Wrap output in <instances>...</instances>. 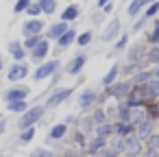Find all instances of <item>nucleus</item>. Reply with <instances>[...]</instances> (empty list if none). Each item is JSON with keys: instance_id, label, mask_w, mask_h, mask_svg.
<instances>
[{"instance_id": "obj_1", "label": "nucleus", "mask_w": 159, "mask_h": 157, "mask_svg": "<svg viewBox=\"0 0 159 157\" xmlns=\"http://www.w3.org/2000/svg\"><path fill=\"white\" fill-rule=\"evenodd\" d=\"M131 90H133V85H131L129 79H118L113 85L105 87L102 94H105L107 98H113L116 103H122V100H126V96L131 94Z\"/></svg>"}, {"instance_id": "obj_2", "label": "nucleus", "mask_w": 159, "mask_h": 157, "mask_svg": "<svg viewBox=\"0 0 159 157\" xmlns=\"http://www.w3.org/2000/svg\"><path fill=\"white\" fill-rule=\"evenodd\" d=\"M44 113H46V107L44 105H35V107H29L22 116H20V122H18V129L20 131H24V129H31V127H35L42 118H44Z\"/></svg>"}, {"instance_id": "obj_3", "label": "nucleus", "mask_w": 159, "mask_h": 157, "mask_svg": "<svg viewBox=\"0 0 159 157\" xmlns=\"http://www.w3.org/2000/svg\"><path fill=\"white\" fill-rule=\"evenodd\" d=\"M122 35V18L113 16L105 26H102V33H100V42L105 44H113L118 37Z\"/></svg>"}, {"instance_id": "obj_4", "label": "nucleus", "mask_w": 159, "mask_h": 157, "mask_svg": "<svg viewBox=\"0 0 159 157\" xmlns=\"http://www.w3.org/2000/svg\"><path fill=\"white\" fill-rule=\"evenodd\" d=\"M98 96H100V92H98V90H92V87L81 90V92H79V96H76V105H79V109L89 113L94 107H98Z\"/></svg>"}, {"instance_id": "obj_5", "label": "nucleus", "mask_w": 159, "mask_h": 157, "mask_svg": "<svg viewBox=\"0 0 159 157\" xmlns=\"http://www.w3.org/2000/svg\"><path fill=\"white\" fill-rule=\"evenodd\" d=\"M146 53H148V46H146V42H144V39H137V42L129 44V48L124 50L126 61H131V63H139V66H144ZM144 68H146V66H144Z\"/></svg>"}, {"instance_id": "obj_6", "label": "nucleus", "mask_w": 159, "mask_h": 157, "mask_svg": "<svg viewBox=\"0 0 159 157\" xmlns=\"http://www.w3.org/2000/svg\"><path fill=\"white\" fill-rule=\"evenodd\" d=\"M59 68H61L59 59H50V61H44V63H39V68H37V70L33 72V79H35V81H44V79H48V76H55Z\"/></svg>"}, {"instance_id": "obj_7", "label": "nucleus", "mask_w": 159, "mask_h": 157, "mask_svg": "<svg viewBox=\"0 0 159 157\" xmlns=\"http://www.w3.org/2000/svg\"><path fill=\"white\" fill-rule=\"evenodd\" d=\"M74 94V87H61V90H55L50 96H48V100H46V109H55V107H59V105H63L70 96Z\"/></svg>"}, {"instance_id": "obj_8", "label": "nucleus", "mask_w": 159, "mask_h": 157, "mask_svg": "<svg viewBox=\"0 0 159 157\" xmlns=\"http://www.w3.org/2000/svg\"><path fill=\"white\" fill-rule=\"evenodd\" d=\"M152 133H157V124H155L152 120L144 118L139 124H135V137H137V140H142L144 144L150 140V135H152Z\"/></svg>"}, {"instance_id": "obj_9", "label": "nucleus", "mask_w": 159, "mask_h": 157, "mask_svg": "<svg viewBox=\"0 0 159 157\" xmlns=\"http://www.w3.org/2000/svg\"><path fill=\"white\" fill-rule=\"evenodd\" d=\"M85 63H87V53H76V55L68 61L66 72H68L70 76H76V74H81V72H83Z\"/></svg>"}, {"instance_id": "obj_10", "label": "nucleus", "mask_w": 159, "mask_h": 157, "mask_svg": "<svg viewBox=\"0 0 159 157\" xmlns=\"http://www.w3.org/2000/svg\"><path fill=\"white\" fill-rule=\"evenodd\" d=\"M148 5H150V0H131V2H126L124 13H126V18H129V20H135V18H139V16H142V11H144Z\"/></svg>"}, {"instance_id": "obj_11", "label": "nucleus", "mask_w": 159, "mask_h": 157, "mask_svg": "<svg viewBox=\"0 0 159 157\" xmlns=\"http://www.w3.org/2000/svg\"><path fill=\"white\" fill-rule=\"evenodd\" d=\"M107 144H109V140H105L100 135H89L87 144H85V150H87V155H100V150L107 148Z\"/></svg>"}, {"instance_id": "obj_12", "label": "nucleus", "mask_w": 159, "mask_h": 157, "mask_svg": "<svg viewBox=\"0 0 159 157\" xmlns=\"http://www.w3.org/2000/svg\"><path fill=\"white\" fill-rule=\"evenodd\" d=\"M29 94H31V90H29L26 85H16V87H11V90H7V92H5V100H7V103L26 100V98H29Z\"/></svg>"}, {"instance_id": "obj_13", "label": "nucleus", "mask_w": 159, "mask_h": 157, "mask_svg": "<svg viewBox=\"0 0 159 157\" xmlns=\"http://www.w3.org/2000/svg\"><path fill=\"white\" fill-rule=\"evenodd\" d=\"M48 53H50V42H48V39H42V42L31 50V59H33L35 63H44V59L48 57Z\"/></svg>"}, {"instance_id": "obj_14", "label": "nucleus", "mask_w": 159, "mask_h": 157, "mask_svg": "<svg viewBox=\"0 0 159 157\" xmlns=\"http://www.w3.org/2000/svg\"><path fill=\"white\" fill-rule=\"evenodd\" d=\"M44 20H37V18H31L29 22H24V26H22V33L26 35V37H33V35H42V31H44Z\"/></svg>"}, {"instance_id": "obj_15", "label": "nucleus", "mask_w": 159, "mask_h": 157, "mask_svg": "<svg viewBox=\"0 0 159 157\" xmlns=\"http://www.w3.org/2000/svg\"><path fill=\"white\" fill-rule=\"evenodd\" d=\"M68 29H70V26H68L66 22H61V20H59V22H55V24H50V26H48V31H46V39H48V42H50V39H55V42H57V39L68 31Z\"/></svg>"}, {"instance_id": "obj_16", "label": "nucleus", "mask_w": 159, "mask_h": 157, "mask_svg": "<svg viewBox=\"0 0 159 157\" xmlns=\"http://www.w3.org/2000/svg\"><path fill=\"white\" fill-rule=\"evenodd\" d=\"M79 16H81V7L72 2V5H68V7L61 11V22H66V24L76 22V20H79Z\"/></svg>"}, {"instance_id": "obj_17", "label": "nucleus", "mask_w": 159, "mask_h": 157, "mask_svg": "<svg viewBox=\"0 0 159 157\" xmlns=\"http://www.w3.org/2000/svg\"><path fill=\"white\" fill-rule=\"evenodd\" d=\"M76 35H79V33H76V29H72V26H70V29H68L59 39H57V48H61V50L70 48V46L76 42Z\"/></svg>"}, {"instance_id": "obj_18", "label": "nucleus", "mask_w": 159, "mask_h": 157, "mask_svg": "<svg viewBox=\"0 0 159 157\" xmlns=\"http://www.w3.org/2000/svg\"><path fill=\"white\" fill-rule=\"evenodd\" d=\"M26 76H29V68H26L24 63H13L11 70L7 72V79H9V81H22V79H26Z\"/></svg>"}, {"instance_id": "obj_19", "label": "nucleus", "mask_w": 159, "mask_h": 157, "mask_svg": "<svg viewBox=\"0 0 159 157\" xmlns=\"http://www.w3.org/2000/svg\"><path fill=\"white\" fill-rule=\"evenodd\" d=\"M68 124L66 122H57L50 131H48V142H59V140H63L66 135H68Z\"/></svg>"}, {"instance_id": "obj_20", "label": "nucleus", "mask_w": 159, "mask_h": 157, "mask_svg": "<svg viewBox=\"0 0 159 157\" xmlns=\"http://www.w3.org/2000/svg\"><path fill=\"white\" fill-rule=\"evenodd\" d=\"M150 79H152V70H150V68H144V70H139L137 74H133L129 81H131L133 87H139V85H146Z\"/></svg>"}, {"instance_id": "obj_21", "label": "nucleus", "mask_w": 159, "mask_h": 157, "mask_svg": "<svg viewBox=\"0 0 159 157\" xmlns=\"http://www.w3.org/2000/svg\"><path fill=\"white\" fill-rule=\"evenodd\" d=\"M139 70H144V66H139V63H131V61H124V63H120V79H131V76L137 74Z\"/></svg>"}, {"instance_id": "obj_22", "label": "nucleus", "mask_w": 159, "mask_h": 157, "mask_svg": "<svg viewBox=\"0 0 159 157\" xmlns=\"http://www.w3.org/2000/svg\"><path fill=\"white\" fill-rule=\"evenodd\" d=\"M144 87V92H146V96H148V100L150 103H155V100H159V79H150L146 85H142Z\"/></svg>"}, {"instance_id": "obj_23", "label": "nucleus", "mask_w": 159, "mask_h": 157, "mask_svg": "<svg viewBox=\"0 0 159 157\" xmlns=\"http://www.w3.org/2000/svg\"><path fill=\"white\" fill-rule=\"evenodd\" d=\"M118 79H120V63H113L111 70H107V74L102 76L100 85H102V87H109V85H113Z\"/></svg>"}, {"instance_id": "obj_24", "label": "nucleus", "mask_w": 159, "mask_h": 157, "mask_svg": "<svg viewBox=\"0 0 159 157\" xmlns=\"http://www.w3.org/2000/svg\"><path fill=\"white\" fill-rule=\"evenodd\" d=\"M94 135H100V137H105V140L113 137V135H116V122H102V124H98V127L94 129Z\"/></svg>"}, {"instance_id": "obj_25", "label": "nucleus", "mask_w": 159, "mask_h": 157, "mask_svg": "<svg viewBox=\"0 0 159 157\" xmlns=\"http://www.w3.org/2000/svg\"><path fill=\"white\" fill-rule=\"evenodd\" d=\"M144 37V42H146V46L150 48V46H159V26L157 24H152V29H148V31H144L142 33Z\"/></svg>"}, {"instance_id": "obj_26", "label": "nucleus", "mask_w": 159, "mask_h": 157, "mask_svg": "<svg viewBox=\"0 0 159 157\" xmlns=\"http://www.w3.org/2000/svg\"><path fill=\"white\" fill-rule=\"evenodd\" d=\"M129 39H131V33H129V31H122V35L113 42V53H111V55H116V53H124V50L129 48ZM111 55H109V57H111Z\"/></svg>"}, {"instance_id": "obj_27", "label": "nucleus", "mask_w": 159, "mask_h": 157, "mask_svg": "<svg viewBox=\"0 0 159 157\" xmlns=\"http://www.w3.org/2000/svg\"><path fill=\"white\" fill-rule=\"evenodd\" d=\"M144 66L146 68H157L159 66V46H150L148 48L146 59H144Z\"/></svg>"}, {"instance_id": "obj_28", "label": "nucleus", "mask_w": 159, "mask_h": 157, "mask_svg": "<svg viewBox=\"0 0 159 157\" xmlns=\"http://www.w3.org/2000/svg\"><path fill=\"white\" fill-rule=\"evenodd\" d=\"M148 24H150V20H148V18H144V16H139V18H135V20H133V24H131V29H129V33H131V35H137V33H144Z\"/></svg>"}, {"instance_id": "obj_29", "label": "nucleus", "mask_w": 159, "mask_h": 157, "mask_svg": "<svg viewBox=\"0 0 159 157\" xmlns=\"http://www.w3.org/2000/svg\"><path fill=\"white\" fill-rule=\"evenodd\" d=\"M92 42H94V31L92 29H87V31H83V33L76 35V46L79 48H87Z\"/></svg>"}, {"instance_id": "obj_30", "label": "nucleus", "mask_w": 159, "mask_h": 157, "mask_svg": "<svg viewBox=\"0 0 159 157\" xmlns=\"http://www.w3.org/2000/svg\"><path fill=\"white\" fill-rule=\"evenodd\" d=\"M9 53H11V57H13L16 61H22V59L26 57V50H24L22 42H11V44H9Z\"/></svg>"}, {"instance_id": "obj_31", "label": "nucleus", "mask_w": 159, "mask_h": 157, "mask_svg": "<svg viewBox=\"0 0 159 157\" xmlns=\"http://www.w3.org/2000/svg\"><path fill=\"white\" fill-rule=\"evenodd\" d=\"M135 133V127L131 122H116V135L118 137H129Z\"/></svg>"}, {"instance_id": "obj_32", "label": "nucleus", "mask_w": 159, "mask_h": 157, "mask_svg": "<svg viewBox=\"0 0 159 157\" xmlns=\"http://www.w3.org/2000/svg\"><path fill=\"white\" fill-rule=\"evenodd\" d=\"M89 116H92V120H94V124L98 127V124H102V122H109L107 120V113H105V107H94L92 111H89Z\"/></svg>"}, {"instance_id": "obj_33", "label": "nucleus", "mask_w": 159, "mask_h": 157, "mask_svg": "<svg viewBox=\"0 0 159 157\" xmlns=\"http://www.w3.org/2000/svg\"><path fill=\"white\" fill-rule=\"evenodd\" d=\"M37 5H39L42 13H46V16H52L57 11V0H37Z\"/></svg>"}, {"instance_id": "obj_34", "label": "nucleus", "mask_w": 159, "mask_h": 157, "mask_svg": "<svg viewBox=\"0 0 159 157\" xmlns=\"http://www.w3.org/2000/svg\"><path fill=\"white\" fill-rule=\"evenodd\" d=\"M116 122H131V109L126 107V103H118V120Z\"/></svg>"}, {"instance_id": "obj_35", "label": "nucleus", "mask_w": 159, "mask_h": 157, "mask_svg": "<svg viewBox=\"0 0 159 157\" xmlns=\"http://www.w3.org/2000/svg\"><path fill=\"white\" fill-rule=\"evenodd\" d=\"M142 16H144V18H148V20L152 22V20H155V18L159 16V0H155V2H150V5H148V7H146V9L142 11Z\"/></svg>"}, {"instance_id": "obj_36", "label": "nucleus", "mask_w": 159, "mask_h": 157, "mask_svg": "<svg viewBox=\"0 0 159 157\" xmlns=\"http://www.w3.org/2000/svg\"><path fill=\"white\" fill-rule=\"evenodd\" d=\"M7 109L11 113H24L29 109V103L26 100H16V103H7Z\"/></svg>"}, {"instance_id": "obj_37", "label": "nucleus", "mask_w": 159, "mask_h": 157, "mask_svg": "<svg viewBox=\"0 0 159 157\" xmlns=\"http://www.w3.org/2000/svg\"><path fill=\"white\" fill-rule=\"evenodd\" d=\"M144 109H146V118L157 124V120H159V107H157V103H148Z\"/></svg>"}, {"instance_id": "obj_38", "label": "nucleus", "mask_w": 159, "mask_h": 157, "mask_svg": "<svg viewBox=\"0 0 159 157\" xmlns=\"http://www.w3.org/2000/svg\"><path fill=\"white\" fill-rule=\"evenodd\" d=\"M146 118V109H131V124H139L142 120Z\"/></svg>"}, {"instance_id": "obj_39", "label": "nucleus", "mask_w": 159, "mask_h": 157, "mask_svg": "<svg viewBox=\"0 0 159 157\" xmlns=\"http://www.w3.org/2000/svg\"><path fill=\"white\" fill-rule=\"evenodd\" d=\"M42 39H44L42 35H33V37H26L22 46H24V50H33V48H35V46H37V44L42 42Z\"/></svg>"}, {"instance_id": "obj_40", "label": "nucleus", "mask_w": 159, "mask_h": 157, "mask_svg": "<svg viewBox=\"0 0 159 157\" xmlns=\"http://www.w3.org/2000/svg\"><path fill=\"white\" fill-rule=\"evenodd\" d=\"M35 133H37V131H35V127H31V129H24V131L20 133V144H29V142L35 137Z\"/></svg>"}, {"instance_id": "obj_41", "label": "nucleus", "mask_w": 159, "mask_h": 157, "mask_svg": "<svg viewBox=\"0 0 159 157\" xmlns=\"http://www.w3.org/2000/svg\"><path fill=\"white\" fill-rule=\"evenodd\" d=\"M29 157H55V155H52V150H48V148H42V146H39V148H33V153H31Z\"/></svg>"}, {"instance_id": "obj_42", "label": "nucleus", "mask_w": 159, "mask_h": 157, "mask_svg": "<svg viewBox=\"0 0 159 157\" xmlns=\"http://www.w3.org/2000/svg\"><path fill=\"white\" fill-rule=\"evenodd\" d=\"M146 148H150V150H157V153H159V133H152V135H150V140L146 142Z\"/></svg>"}, {"instance_id": "obj_43", "label": "nucleus", "mask_w": 159, "mask_h": 157, "mask_svg": "<svg viewBox=\"0 0 159 157\" xmlns=\"http://www.w3.org/2000/svg\"><path fill=\"white\" fill-rule=\"evenodd\" d=\"M26 13H29L31 18H37V16L42 13V9H39V5H37V2H31V5H29V9H26Z\"/></svg>"}, {"instance_id": "obj_44", "label": "nucleus", "mask_w": 159, "mask_h": 157, "mask_svg": "<svg viewBox=\"0 0 159 157\" xmlns=\"http://www.w3.org/2000/svg\"><path fill=\"white\" fill-rule=\"evenodd\" d=\"M29 5H31V0H18V2H16V13L26 11V9H29Z\"/></svg>"}, {"instance_id": "obj_45", "label": "nucleus", "mask_w": 159, "mask_h": 157, "mask_svg": "<svg viewBox=\"0 0 159 157\" xmlns=\"http://www.w3.org/2000/svg\"><path fill=\"white\" fill-rule=\"evenodd\" d=\"M98 11H102V16H111L113 11H116V2H109V5H105L102 9H98Z\"/></svg>"}, {"instance_id": "obj_46", "label": "nucleus", "mask_w": 159, "mask_h": 157, "mask_svg": "<svg viewBox=\"0 0 159 157\" xmlns=\"http://www.w3.org/2000/svg\"><path fill=\"white\" fill-rule=\"evenodd\" d=\"M76 120H79V118H76V116H74V113H70V116H68V118H66V120H63V122H66V124H68V127H70V124H76Z\"/></svg>"}, {"instance_id": "obj_47", "label": "nucleus", "mask_w": 159, "mask_h": 157, "mask_svg": "<svg viewBox=\"0 0 159 157\" xmlns=\"http://www.w3.org/2000/svg\"><path fill=\"white\" fill-rule=\"evenodd\" d=\"M92 22H94V24H100V22H102V11H98L96 16H92Z\"/></svg>"}, {"instance_id": "obj_48", "label": "nucleus", "mask_w": 159, "mask_h": 157, "mask_svg": "<svg viewBox=\"0 0 159 157\" xmlns=\"http://www.w3.org/2000/svg\"><path fill=\"white\" fill-rule=\"evenodd\" d=\"M142 157H159V153H157V150H150V148H146Z\"/></svg>"}, {"instance_id": "obj_49", "label": "nucleus", "mask_w": 159, "mask_h": 157, "mask_svg": "<svg viewBox=\"0 0 159 157\" xmlns=\"http://www.w3.org/2000/svg\"><path fill=\"white\" fill-rule=\"evenodd\" d=\"M5 131H7V120H5L2 116H0V135H2Z\"/></svg>"}, {"instance_id": "obj_50", "label": "nucleus", "mask_w": 159, "mask_h": 157, "mask_svg": "<svg viewBox=\"0 0 159 157\" xmlns=\"http://www.w3.org/2000/svg\"><path fill=\"white\" fill-rule=\"evenodd\" d=\"M150 70H152V76L159 79V66H157V68H150Z\"/></svg>"}, {"instance_id": "obj_51", "label": "nucleus", "mask_w": 159, "mask_h": 157, "mask_svg": "<svg viewBox=\"0 0 159 157\" xmlns=\"http://www.w3.org/2000/svg\"><path fill=\"white\" fill-rule=\"evenodd\" d=\"M150 24H157V26H159V16H157V18H155V20L150 22Z\"/></svg>"}, {"instance_id": "obj_52", "label": "nucleus", "mask_w": 159, "mask_h": 157, "mask_svg": "<svg viewBox=\"0 0 159 157\" xmlns=\"http://www.w3.org/2000/svg\"><path fill=\"white\" fill-rule=\"evenodd\" d=\"M0 70H2V57H0Z\"/></svg>"}, {"instance_id": "obj_53", "label": "nucleus", "mask_w": 159, "mask_h": 157, "mask_svg": "<svg viewBox=\"0 0 159 157\" xmlns=\"http://www.w3.org/2000/svg\"><path fill=\"white\" fill-rule=\"evenodd\" d=\"M157 133H159V120H157Z\"/></svg>"}, {"instance_id": "obj_54", "label": "nucleus", "mask_w": 159, "mask_h": 157, "mask_svg": "<svg viewBox=\"0 0 159 157\" xmlns=\"http://www.w3.org/2000/svg\"><path fill=\"white\" fill-rule=\"evenodd\" d=\"M89 157H100V155H89Z\"/></svg>"}, {"instance_id": "obj_55", "label": "nucleus", "mask_w": 159, "mask_h": 157, "mask_svg": "<svg viewBox=\"0 0 159 157\" xmlns=\"http://www.w3.org/2000/svg\"><path fill=\"white\" fill-rule=\"evenodd\" d=\"M155 103H157V107H159V100H155Z\"/></svg>"}, {"instance_id": "obj_56", "label": "nucleus", "mask_w": 159, "mask_h": 157, "mask_svg": "<svg viewBox=\"0 0 159 157\" xmlns=\"http://www.w3.org/2000/svg\"><path fill=\"white\" fill-rule=\"evenodd\" d=\"M126 2H131V0H126Z\"/></svg>"}, {"instance_id": "obj_57", "label": "nucleus", "mask_w": 159, "mask_h": 157, "mask_svg": "<svg viewBox=\"0 0 159 157\" xmlns=\"http://www.w3.org/2000/svg\"><path fill=\"white\" fill-rule=\"evenodd\" d=\"M150 2H155V0H150Z\"/></svg>"}, {"instance_id": "obj_58", "label": "nucleus", "mask_w": 159, "mask_h": 157, "mask_svg": "<svg viewBox=\"0 0 159 157\" xmlns=\"http://www.w3.org/2000/svg\"><path fill=\"white\" fill-rule=\"evenodd\" d=\"M0 157H5V155H0Z\"/></svg>"}]
</instances>
